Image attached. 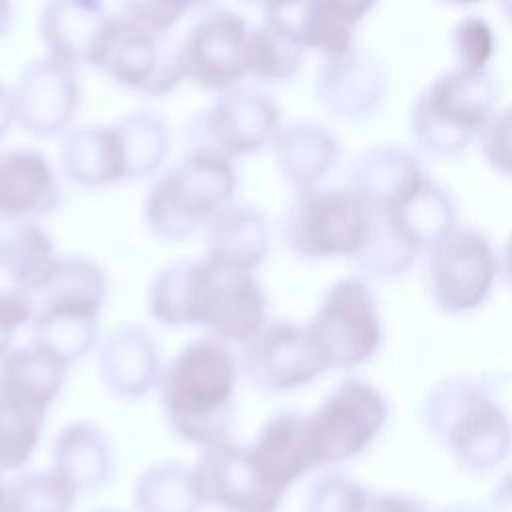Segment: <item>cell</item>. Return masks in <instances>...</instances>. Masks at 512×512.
I'll return each mask as SVG.
<instances>
[{"mask_svg":"<svg viewBox=\"0 0 512 512\" xmlns=\"http://www.w3.org/2000/svg\"><path fill=\"white\" fill-rule=\"evenodd\" d=\"M146 302L158 324L200 326L224 344H246L266 324V292L254 272L208 254L164 264Z\"/></svg>","mask_w":512,"mask_h":512,"instance_id":"6da1fadb","label":"cell"},{"mask_svg":"<svg viewBox=\"0 0 512 512\" xmlns=\"http://www.w3.org/2000/svg\"><path fill=\"white\" fill-rule=\"evenodd\" d=\"M238 362L230 348L202 336L188 342L162 370L160 402L172 430L194 444L226 440L234 418Z\"/></svg>","mask_w":512,"mask_h":512,"instance_id":"7a4b0ae2","label":"cell"},{"mask_svg":"<svg viewBox=\"0 0 512 512\" xmlns=\"http://www.w3.org/2000/svg\"><path fill=\"white\" fill-rule=\"evenodd\" d=\"M236 186L238 176L230 158L206 150L186 152L150 184L142 202V222L156 240H188L232 204Z\"/></svg>","mask_w":512,"mask_h":512,"instance_id":"3957f363","label":"cell"},{"mask_svg":"<svg viewBox=\"0 0 512 512\" xmlns=\"http://www.w3.org/2000/svg\"><path fill=\"white\" fill-rule=\"evenodd\" d=\"M106 272L90 258L60 256L32 316V342L68 366L98 346V318L106 300Z\"/></svg>","mask_w":512,"mask_h":512,"instance_id":"277c9868","label":"cell"},{"mask_svg":"<svg viewBox=\"0 0 512 512\" xmlns=\"http://www.w3.org/2000/svg\"><path fill=\"white\" fill-rule=\"evenodd\" d=\"M96 70L148 98L170 94L184 80L172 32L152 30L124 12L112 14Z\"/></svg>","mask_w":512,"mask_h":512,"instance_id":"5b68a950","label":"cell"},{"mask_svg":"<svg viewBox=\"0 0 512 512\" xmlns=\"http://www.w3.org/2000/svg\"><path fill=\"white\" fill-rule=\"evenodd\" d=\"M280 128L276 102L254 88H230L196 112L186 128L188 152L206 150L230 160L272 144Z\"/></svg>","mask_w":512,"mask_h":512,"instance_id":"8992f818","label":"cell"},{"mask_svg":"<svg viewBox=\"0 0 512 512\" xmlns=\"http://www.w3.org/2000/svg\"><path fill=\"white\" fill-rule=\"evenodd\" d=\"M248 20L234 10L202 14L180 40L184 78L204 90L226 92L248 76Z\"/></svg>","mask_w":512,"mask_h":512,"instance_id":"52a82bcc","label":"cell"},{"mask_svg":"<svg viewBox=\"0 0 512 512\" xmlns=\"http://www.w3.org/2000/svg\"><path fill=\"white\" fill-rule=\"evenodd\" d=\"M282 232L296 254L322 258L354 250L364 238L366 218L350 196L304 190L290 206Z\"/></svg>","mask_w":512,"mask_h":512,"instance_id":"ba28073f","label":"cell"},{"mask_svg":"<svg viewBox=\"0 0 512 512\" xmlns=\"http://www.w3.org/2000/svg\"><path fill=\"white\" fill-rule=\"evenodd\" d=\"M244 376L260 390L280 392L316 378L326 366L308 328L290 322H266L240 352Z\"/></svg>","mask_w":512,"mask_h":512,"instance_id":"9c48e42d","label":"cell"},{"mask_svg":"<svg viewBox=\"0 0 512 512\" xmlns=\"http://www.w3.org/2000/svg\"><path fill=\"white\" fill-rule=\"evenodd\" d=\"M14 112L22 130L34 136L66 132L78 106V70L52 54L24 64L14 86Z\"/></svg>","mask_w":512,"mask_h":512,"instance_id":"30bf717a","label":"cell"},{"mask_svg":"<svg viewBox=\"0 0 512 512\" xmlns=\"http://www.w3.org/2000/svg\"><path fill=\"white\" fill-rule=\"evenodd\" d=\"M194 476L202 502L226 506L232 512H272L282 498V492L256 474L246 446L230 440L204 446Z\"/></svg>","mask_w":512,"mask_h":512,"instance_id":"8fae6325","label":"cell"},{"mask_svg":"<svg viewBox=\"0 0 512 512\" xmlns=\"http://www.w3.org/2000/svg\"><path fill=\"white\" fill-rule=\"evenodd\" d=\"M306 328L326 366L358 362L376 338L370 306L354 282L336 284Z\"/></svg>","mask_w":512,"mask_h":512,"instance_id":"7c38bea8","label":"cell"},{"mask_svg":"<svg viewBox=\"0 0 512 512\" xmlns=\"http://www.w3.org/2000/svg\"><path fill=\"white\" fill-rule=\"evenodd\" d=\"M378 424L376 398L358 384L338 388L306 418L314 462H332L360 450Z\"/></svg>","mask_w":512,"mask_h":512,"instance_id":"4fadbf2b","label":"cell"},{"mask_svg":"<svg viewBox=\"0 0 512 512\" xmlns=\"http://www.w3.org/2000/svg\"><path fill=\"white\" fill-rule=\"evenodd\" d=\"M100 380L122 400H138L160 382L162 350L158 340L138 324H122L96 348Z\"/></svg>","mask_w":512,"mask_h":512,"instance_id":"5bb4252c","label":"cell"},{"mask_svg":"<svg viewBox=\"0 0 512 512\" xmlns=\"http://www.w3.org/2000/svg\"><path fill=\"white\" fill-rule=\"evenodd\" d=\"M112 14L104 4L92 0L50 2L38 16V30L48 54L76 70L96 68Z\"/></svg>","mask_w":512,"mask_h":512,"instance_id":"9a60e30c","label":"cell"},{"mask_svg":"<svg viewBox=\"0 0 512 512\" xmlns=\"http://www.w3.org/2000/svg\"><path fill=\"white\" fill-rule=\"evenodd\" d=\"M60 186L48 158L30 146L0 152V218L32 222L56 208Z\"/></svg>","mask_w":512,"mask_h":512,"instance_id":"2e32d148","label":"cell"},{"mask_svg":"<svg viewBox=\"0 0 512 512\" xmlns=\"http://www.w3.org/2000/svg\"><path fill=\"white\" fill-rule=\"evenodd\" d=\"M246 452L256 474L278 492L316 466L306 418L296 412L268 418Z\"/></svg>","mask_w":512,"mask_h":512,"instance_id":"e0dca14e","label":"cell"},{"mask_svg":"<svg viewBox=\"0 0 512 512\" xmlns=\"http://www.w3.org/2000/svg\"><path fill=\"white\" fill-rule=\"evenodd\" d=\"M362 6L340 2H292L266 4L264 22L300 48H318L332 56L348 50L352 24Z\"/></svg>","mask_w":512,"mask_h":512,"instance_id":"ac0fdd59","label":"cell"},{"mask_svg":"<svg viewBox=\"0 0 512 512\" xmlns=\"http://www.w3.org/2000/svg\"><path fill=\"white\" fill-rule=\"evenodd\" d=\"M64 174L82 188H102L126 178V158L116 124H78L60 146Z\"/></svg>","mask_w":512,"mask_h":512,"instance_id":"d6986e66","label":"cell"},{"mask_svg":"<svg viewBox=\"0 0 512 512\" xmlns=\"http://www.w3.org/2000/svg\"><path fill=\"white\" fill-rule=\"evenodd\" d=\"M204 240V254L254 272L268 254L270 232L258 208L232 202L206 224Z\"/></svg>","mask_w":512,"mask_h":512,"instance_id":"ffe728a7","label":"cell"},{"mask_svg":"<svg viewBox=\"0 0 512 512\" xmlns=\"http://www.w3.org/2000/svg\"><path fill=\"white\" fill-rule=\"evenodd\" d=\"M52 472L76 494L98 490L112 476V446L92 422H72L60 430L52 446Z\"/></svg>","mask_w":512,"mask_h":512,"instance_id":"44dd1931","label":"cell"},{"mask_svg":"<svg viewBox=\"0 0 512 512\" xmlns=\"http://www.w3.org/2000/svg\"><path fill=\"white\" fill-rule=\"evenodd\" d=\"M58 258L52 238L34 222L16 224L0 238V270L10 280V288L32 298L52 276Z\"/></svg>","mask_w":512,"mask_h":512,"instance_id":"7402d4cb","label":"cell"},{"mask_svg":"<svg viewBox=\"0 0 512 512\" xmlns=\"http://www.w3.org/2000/svg\"><path fill=\"white\" fill-rule=\"evenodd\" d=\"M66 372L64 360L34 342L12 348L0 358V382L44 412L60 394Z\"/></svg>","mask_w":512,"mask_h":512,"instance_id":"603a6c76","label":"cell"},{"mask_svg":"<svg viewBox=\"0 0 512 512\" xmlns=\"http://www.w3.org/2000/svg\"><path fill=\"white\" fill-rule=\"evenodd\" d=\"M272 150L280 174L302 190L330 168L336 154L330 134L308 122L280 126L272 140Z\"/></svg>","mask_w":512,"mask_h":512,"instance_id":"cb8c5ba5","label":"cell"},{"mask_svg":"<svg viewBox=\"0 0 512 512\" xmlns=\"http://www.w3.org/2000/svg\"><path fill=\"white\" fill-rule=\"evenodd\" d=\"M116 128L122 138L126 158V178L152 176L170 152V128L152 110H134L118 118Z\"/></svg>","mask_w":512,"mask_h":512,"instance_id":"d4e9b609","label":"cell"},{"mask_svg":"<svg viewBox=\"0 0 512 512\" xmlns=\"http://www.w3.org/2000/svg\"><path fill=\"white\" fill-rule=\"evenodd\" d=\"M134 506L140 512H196L202 496L194 470L178 462L148 468L134 484Z\"/></svg>","mask_w":512,"mask_h":512,"instance_id":"484cf974","label":"cell"},{"mask_svg":"<svg viewBox=\"0 0 512 512\" xmlns=\"http://www.w3.org/2000/svg\"><path fill=\"white\" fill-rule=\"evenodd\" d=\"M46 412L0 382V472L16 470L32 456Z\"/></svg>","mask_w":512,"mask_h":512,"instance_id":"4316f807","label":"cell"},{"mask_svg":"<svg viewBox=\"0 0 512 512\" xmlns=\"http://www.w3.org/2000/svg\"><path fill=\"white\" fill-rule=\"evenodd\" d=\"M300 58L302 48L276 28L266 22L250 28L248 76L270 82L288 80L298 72Z\"/></svg>","mask_w":512,"mask_h":512,"instance_id":"83f0119b","label":"cell"},{"mask_svg":"<svg viewBox=\"0 0 512 512\" xmlns=\"http://www.w3.org/2000/svg\"><path fill=\"white\" fill-rule=\"evenodd\" d=\"M16 512H68L76 490L54 472H30L8 486Z\"/></svg>","mask_w":512,"mask_h":512,"instance_id":"f1b7e54d","label":"cell"},{"mask_svg":"<svg viewBox=\"0 0 512 512\" xmlns=\"http://www.w3.org/2000/svg\"><path fill=\"white\" fill-rule=\"evenodd\" d=\"M34 298L14 288H0V358L8 354L16 332L32 322Z\"/></svg>","mask_w":512,"mask_h":512,"instance_id":"f546056e","label":"cell"},{"mask_svg":"<svg viewBox=\"0 0 512 512\" xmlns=\"http://www.w3.org/2000/svg\"><path fill=\"white\" fill-rule=\"evenodd\" d=\"M194 8L188 2H172V0H164V2H128L120 6V12H124L126 16H130L132 20L158 30V32H170L176 22L190 10Z\"/></svg>","mask_w":512,"mask_h":512,"instance_id":"4dcf8cb0","label":"cell"},{"mask_svg":"<svg viewBox=\"0 0 512 512\" xmlns=\"http://www.w3.org/2000/svg\"><path fill=\"white\" fill-rule=\"evenodd\" d=\"M14 122H16V112H14L12 88H6L0 82V140L4 138V134L10 130Z\"/></svg>","mask_w":512,"mask_h":512,"instance_id":"1f68e13d","label":"cell"},{"mask_svg":"<svg viewBox=\"0 0 512 512\" xmlns=\"http://www.w3.org/2000/svg\"><path fill=\"white\" fill-rule=\"evenodd\" d=\"M14 22V6L10 2H0V38L8 34Z\"/></svg>","mask_w":512,"mask_h":512,"instance_id":"d6a6232c","label":"cell"},{"mask_svg":"<svg viewBox=\"0 0 512 512\" xmlns=\"http://www.w3.org/2000/svg\"><path fill=\"white\" fill-rule=\"evenodd\" d=\"M0 512H16L10 496V488L2 480H0Z\"/></svg>","mask_w":512,"mask_h":512,"instance_id":"836d02e7","label":"cell"}]
</instances>
